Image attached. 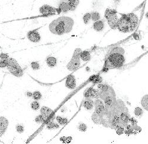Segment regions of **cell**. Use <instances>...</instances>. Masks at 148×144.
Masks as SVG:
<instances>
[{
  "mask_svg": "<svg viewBox=\"0 0 148 144\" xmlns=\"http://www.w3.org/2000/svg\"><path fill=\"white\" fill-rule=\"evenodd\" d=\"M73 20L72 18L62 16L52 21L49 25V30L53 34L62 35L69 33L72 30Z\"/></svg>",
  "mask_w": 148,
  "mask_h": 144,
  "instance_id": "6da1fadb",
  "label": "cell"
},
{
  "mask_svg": "<svg viewBox=\"0 0 148 144\" xmlns=\"http://www.w3.org/2000/svg\"><path fill=\"white\" fill-rule=\"evenodd\" d=\"M139 23L138 17L134 13L122 14L118 19L116 28L122 33H129L136 29Z\"/></svg>",
  "mask_w": 148,
  "mask_h": 144,
  "instance_id": "7a4b0ae2",
  "label": "cell"
},
{
  "mask_svg": "<svg viewBox=\"0 0 148 144\" xmlns=\"http://www.w3.org/2000/svg\"><path fill=\"white\" fill-rule=\"evenodd\" d=\"M125 59L124 56L120 53L111 54L106 59L104 67L108 68H120L124 65Z\"/></svg>",
  "mask_w": 148,
  "mask_h": 144,
  "instance_id": "3957f363",
  "label": "cell"
},
{
  "mask_svg": "<svg viewBox=\"0 0 148 144\" xmlns=\"http://www.w3.org/2000/svg\"><path fill=\"white\" fill-rule=\"evenodd\" d=\"M82 50L81 49H76L74 51L71 60L66 66L68 70L71 71H76L80 67V54Z\"/></svg>",
  "mask_w": 148,
  "mask_h": 144,
  "instance_id": "277c9868",
  "label": "cell"
},
{
  "mask_svg": "<svg viewBox=\"0 0 148 144\" xmlns=\"http://www.w3.org/2000/svg\"><path fill=\"white\" fill-rule=\"evenodd\" d=\"M104 16L108 22L109 26L113 29H116L117 23L119 19L117 11L113 9H107L105 11Z\"/></svg>",
  "mask_w": 148,
  "mask_h": 144,
  "instance_id": "5b68a950",
  "label": "cell"
},
{
  "mask_svg": "<svg viewBox=\"0 0 148 144\" xmlns=\"http://www.w3.org/2000/svg\"><path fill=\"white\" fill-rule=\"evenodd\" d=\"M7 67L10 73L17 77H21L23 75V71L17 64V62L13 59H10L7 61Z\"/></svg>",
  "mask_w": 148,
  "mask_h": 144,
  "instance_id": "8992f818",
  "label": "cell"
},
{
  "mask_svg": "<svg viewBox=\"0 0 148 144\" xmlns=\"http://www.w3.org/2000/svg\"><path fill=\"white\" fill-rule=\"evenodd\" d=\"M40 13L43 16H52L56 13L57 10L52 6L49 5H44L40 8Z\"/></svg>",
  "mask_w": 148,
  "mask_h": 144,
  "instance_id": "52a82bcc",
  "label": "cell"
},
{
  "mask_svg": "<svg viewBox=\"0 0 148 144\" xmlns=\"http://www.w3.org/2000/svg\"><path fill=\"white\" fill-rule=\"evenodd\" d=\"M27 38L30 41L34 43L39 42L41 39L39 33L36 30L29 32L27 33Z\"/></svg>",
  "mask_w": 148,
  "mask_h": 144,
  "instance_id": "ba28073f",
  "label": "cell"
},
{
  "mask_svg": "<svg viewBox=\"0 0 148 144\" xmlns=\"http://www.w3.org/2000/svg\"><path fill=\"white\" fill-rule=\"evenodd\" d=\"M40 112L41 115L43 116L45 120V122L50 119V117H51V116L53 114V111L52 109H51L50 108L46 106H43L42 107Z\"/></svg>",
  "mask_w": 148,
  "mask_h": 144,
  "instance_id": "9c48e42d",
  "label": "cell"
},
{
  "mask_svg": "<svg viewBox=\"0 0 148 144\" xmlns=\"http://www.w3.org/2000/svg\"><path fill=\"white\" fill-rule=\"evenodd\" d=\"M95 110L94 113L98 116H101L103 114L104 110V106L103 103L100 100H98L97 99V100H96L95 101Z\"/></svg>",
  "mask_w": 148,
  "mask_h": 144,
  "instance_id": "30bf717a",
  "label": "cell"
},
{
  "mask_svg": "<svg viewBox=\"0 0 148 144\" xmlns=\"http://www.w3.org/2000/svg\"><path fill=\"white\" fill-rule=\"evenodd\" d=\"M66 87L71 90H73L76 87V80L75 77L73 75H69L66 78L65 82Z\"/></svg>",
  "mask_w": 148,
  "mask_h": 144,
  "instance_id": "8fae6325",
  "label": "cell"
},
{
  "mask_svg": "<svg viewBox=\"0 0 148 144\" xmlns=\"http://www.w3.org/2000/svg\"><path fill=\"white\" fill-rule=\"evenodd\" d=\"M8 122L4 117H0V137H1L7 129Z\"/></svg>",
  "mask_w": 148,
  "mask_h": 144,
  "instance_id": "7c38bea8",
  "label": "cell"
},
{
  "mask_svg": "<svg viewBox=\"0 0 148 144\" xmlns=\"http://www.w3.org/2000/svg\"><path fill=\"white\" fill-rule=\"evenodd\" d=\"M104 23L103 20H98L95 21V23H94L93 28L95 31L98 32H101L104 29Z\"/></svg>",
  "mask_w": 148,
  "mask_h": 144,
  "instance_id": "4fadbf2b",
  "label": "cell"
},
{
  "mask_svg": "<svg viewBox=\"0 0 148 144\" xmlns=\"http://www.w3.org/2000/svg\"><path fill=\"white\" fill-rule=\"evenodd\" d=\"M84 107L87 110H92L94 107V102L90 98H87L84 102Z\"/></svg>",
  "mask_w": 148,
  "mask_h": 144,
  "instance_id": "5bb4252c",
  "label": "cell"
},
{
  "mask_svg": "<svg viewBox=\"0 0 148 144\" xmlns=\"http://www.w3.org/2000/svg\"><path fill=\"white\" fill-rule=\"evenodd\" d=\"M46 63L49 67H54L57 64V59L55 57L49 56L46 59Z\"/></svg>",
  "mask_w": 148,
  "mask_h": 144,
  "instance_id": "9a60e30c",
  "label": "cell"
},
{
  "mask_svg": "<svg viewBox=\"0 0 148 144\" xmlns=\"http://www.w3.org/2000/svg\"><path fill=\"white\" fill-rule=\"evenodd\" d=\"M120 117V121L123 125H126L129 122V120H130L129 116L127 114L125 113H121V115H120V117Z\"/></svg>",
  "mask_w": 148,
  "mask_h": 144,
  "instance_id": "2e32d148",
  "label": "cell"
},
{
  "mask_svg": "<svg viewBox=\"0 0 148 144\" xmlns=\"http://www.w3.org/2000/svg\"><path fill=\"white\" fill-rule=\"evenodd\" d=\"M80 58L83 61H88L91 59L90 53L88 51H82L80 54Z\"/></svg>",
  "mask_w": 148,
  "mask_h": 144,
  "instance_id": "e0dca14e",
  "label": "cell"
},
{
  "mask_svg": "<svg viewBox=\"0 0 148 144\" xmlns=\"http://www.w3.org/2000/svg\"><path fill=\"white\" fill-rule=\"evenodd\" d=\"M59 9L62 12H67L69 10H71V7L68 2H63L59 5Z\"/></svg>",
  "mask_w": 148,
  "mask_h": 144,
  "instance_id": "ac0fdd59",
  "label": "cell"
},
{
  "mask_svg": "<svg viewBox=\"0 0 148 144\" xmlns=\"http://www.w3.org/2000/svg\"><path fill=\"white\" fill-rule=\"evenodd\" d=\"M90 98H95L97 99L100 98V91L92 88H90Z\"/></svg>",
  "mask_w": 148,
  "mask_h": 144,
  "instance_id": "d6986e66",
  "label": "cell"
},
{
  "mask_svg": "<svg viewBox=\"0 0 148 144\" xmlns=\"http://www.w3.org/2000/svg\"><path fill=\"white\" fill-rule=\"evenodd\" d=\"M90 81L96 84V83H100L102 81V78L99 75H93L90 77L89 78Z\"/></svg>",
  "mask_w": 148,
  "mask_h": 144,
  "instance_id": "ffe728a7",
  "label": "cell"
},
{
  "mask_svg": "<svg viewBox=\"0 0 148 144\" xmlns=\"http://www.w3.org/2000/svg\"><path fill=\"white\" fill-rule=\"evenodd\" d=\"M141 104L143 107L144 109L146 110H148V95H144L141 100Z\"/></svg>",
  "mask_w": 148,
  "mask_h": 144,
  "instance_id": "44dd1931",
  "label": "cell"
},
{
  "mask_svg": "<svg viewBox=\"0 0 148 144\" xmlns=\"http://www.w3.org/2000/svg\"><path fill=\"white\" fill-rule=\"evenodd\" d=\"M104 103L106 106L107 107H110L112 105V103H113V99L110 97V96H107L104 99Z\"/></svg>",
  "mask_w": 148,
  "mask_h": 144,
  "instance_id": "7402d4cb",
  "label": "cell"
},
{
  "mask_svg": "<svg viewBox=\"0 0 148 144\" xmlns=\"http://www.w3.org/2000/svg\"><path fill=\"white\" fill-rule=\"evenodd\" d=\"M91 19L94 21H96L100 19V15L98 13V12H92L91 14Z\"/></svg>",
  "mask_w": 148,
  "mask_h": 144,
  "instance_id": "603a6c76",
  "label": "cell"
},
{
  "mask_svg": "<svg viewBox=\"0 0 148 144\" xmlns=\"http://www.w3.org/2000/svg\"><path fill=\"white\" fill-rule=\"evenodd\" d=\"M56 121H57V122H58L59 124H60V125H64L66 124V123L68 122L67 119L64 118V117H60V116H58V117H56Z\"/></svg>",
  "mask_w": 148,
  "mask_h": 144,
  "instance_id": "cb8c5ba5",
  "label": "cell"
},
{
  "mask_svg": "<svg viewBox=\"0 0 148 144\" xmlns=\"http://www.w3.org/2000/svg\"><path fill=\"white\" fill-rule=\"evenodd\" d=\"M98 88L102 92H107L108 91L109 87L106 84H99L98 85Z\"/></svg>",
  "mask_w": 148,
  "mask_h": 144,
  "instance_id": "d4e9b609",
  "label": "cell"
},
{
  "mask_svg": "<svg viewBox=\"0 0 148 144\" xmlns=\"http://www.w3.org/2000/svg\"><path fill=\"white\" fill-rule=\"evenodd\" d=\"M68 1L71 7V10L75 9L78 3V0H68Z\"/></svg>",
  "mask_w": 148,
  "mask_h": 144,
  "instance_id": "484cf974",
  "label": "cell"
},
{
  "mask_svg": "<svg viewBox=\"0 0 148 144\" xmlns=\"http://www.w3.org/2000/svg\"><path fill=\"white\" fill-rule=\"evenodd\" d=\"M120 123V117L119 116H115L113 119V121H112V124L113 126L116 128L117 127L119 126V124Z\"/></svg>",
  "mask_w": 148,
  "mask_h": 144,
  "instance_id": "4316f807",
  "label": "cell"
},
{
  "mask_svg": "<svg viewBox=\"0 0 148 144\" xmlns=\"http://www.w3.org/2000/svg\"><path fill=\"white\" fill-rule=\"evenodd\" d=\"M134 115L138 116V117H140L141 116H142L143 113V110L141 109V108L140 107H136V109H134Z\"/></svg>",
  "mask_w": 148,
  "mask_h": 144,
  "instance_id": "83f0119b",
  "label": "cell"
},
{
  "mask_svg": "<svg viewBox=\"0 0 148 144\" xmlns=\"http://www.w3.org/2000/svg\"><path fill=\"white\" fill-rule=\"evenodd\" d=\"M32 96L34 100H39L42 98V94L39 91H34L32 94Z\"/></svg>",
  "mask_w": 148,
  "mask_h": 144,
  "instance_id": "f1b7e54d",
  "label": "cell"
},
{
  "mask_svg": "<svg viewBox=\"0 0 148 144\" xmlns=\"http://www.w3.org/2000/svg\"><path fill=\"white\" fill-rule=\"evenodd\" d=\"M31 107L32 109L34 110H37L39 109L40 104L38 101H33L31 104Z\"/></svg>",
  "mask_w": 148,
  "mask_h": 144,
  "instance_id": "f546056e",
  "label": "cell"
},
{
  "mask_svg": "<svg viewBox=\"0 0 148 144\" xmlns=\"http://www.w3.org/2000/svg\"><path fill=\"white\" fill-rule=\"evenodd\" d=\"M59 128V126L53 123V122H49L48 124L47 125V128L48 129H56V128Z\"/></svg>",
  "mask_w": 148,
  "mask_h": 144,
  "instance_id": "4dcf8cb0",
  "label": "cell"
},
{
  "mask_svg": "<svg viewBox=\"0 0 148 144\" xmlns=\"http://www.w3.org/2000/svg\"><path fill=\"white\" fill-rule=\"evenodd\" d=\"M35 121L37 123H42L45 122V120L42 115L37 116Z\"/></svg>",
  "mask_w": 148,
  "mask_h": 144,
  "instance_id": "1f68e13d",
  "label": "cell"
},
{
  "mask_svg": "<svg viewBox=\"0 0 148 144\" xmlns=\"http://www.w3.org/2000/svg\"><path fill=\"white\" fill-rule=\"evenodd\" d=\"M91 19V14L90 13H87L85 14L83 17V20L85 24H88L89 21Z\"/></svg>",
  "mask_w": 148,
  "mask_h": 144,
  "instance_id": "d6a6232c",
  "label": "cell"
},
{
  "mask_svg": "<svg viewBox=\"0 0 148 144\" xmlns=\"http://www.w3.org/2000/svg\"><path fill=\"white\" fill-rule=\"evenodd\" d=\"M78 129H79V131L83 132H84L87 131V126L84 123H81V124H79V125L78 126Z\"/></svg>",
  "mask_w": 148,
  "mask_h": 144,
  "instance_id": "836d02e7",
  "label": "cell"
},
{
  "mask_svg": "<svg viewBox=\"0 0 148 144\" xmlns=\"http://www.w3.org/2000/svg\"><path fill=\"white\" fill-rule=\"evenodd\" d=\"M31 67L33 70H38L40 68V66L38 62H33L31 64Z\"/></svg>",
  "mask_w": 148,
  "mask_h": 144,
  "instance_id": "e575fe53",
  "label": "cell"
},
{
  "mask_svg": "<svg viewBox=\"0 0 148 144\" xmlns=\"http://www.w3.org/2000/svg\"><path fill=\"white\" fill-rule=\"evenodd\" d=\"M116 129V130H117V133L119 135H121L123 132H124V129H123L121 127H120V126H119L118 127H117Z\"/></svg>",
  "mask_w": 148,
  "mask_h": 144,
  "instance_id": "d590c367",
  "label": "cell"
},
{
  "mask_svg": "<svg viewBox=\"0 0 148 144\" xmlns=\"http://www.w3.org/2000/svg\"><path fill=\"white\" fill-rule=\"evenodd\" d=\"M16 130L19 133H23L24 132V128L21 125H17L16 126Z\"/></svg>",
  "mask_w": 148,
  "mask_h": 144,
  "instance_id": "8d00e7d4",
  "label": "cell"
},
{
  "mask_svg": "<svg viewBox=\"0 0 148 144\" xmlns=\"http://www.w3.org/2000/svg\"><path fill=\"white\" fill-rule=\"evenodd\" d=\"M129 121L132 123V125H133V126L136 125H137V123H138V122H137L136 120V119H134V118L130 119Z\"/></svg>",
  "mask_w": 148,
  "mask_h": 144,
  "instance_id": "74e56055",
  "label": "cell"
},
{
  "mask_svg": "<svg viewBox=\"0 0 148 144\" xmlns=\"http://www.w3.org/2000/svg\"><path fill=\"white\" fill-rule=\"evenodd\" d=\"M7 65V61H3L0 62V67H5Z\"/></svg>",
  "mask_w": 148,
  "mask_h": 144,
  "instance_id": "f35d334b",
  "label": "cell"
},
{
  "mask_svg": "<svg viewBox=\"0 0 148 144\" xmlns=\"http://www.w3.org/2000/svg\"><path fill=\"white\" fill-rule=\"evenodd\" d=\"M27 95H28V96H31V95H32V94L30 93H27Z\"/></svg>",
  "mask_w": 148,
  "mask_h": 144,
  "instance_id": "ab89813d",
  "label": "cell"
},
{
  "mask_svg": "<svg viewBox=\"0 0 148 144\" xmlns=\"http://www.w3.org/2000/svg\"><path fill=\"white\" fill-rule=\"evenodd\" d=\"M114 1H120V0H114Z\"/></svg>",
  "mask_w": 148,
  "mask_h": 144,
  "instance_id": "60d3db41",
  "label": "cell"
}]
</instances>
